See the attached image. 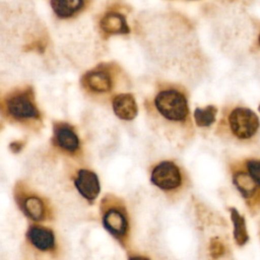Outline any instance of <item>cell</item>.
Here are the masks:
<instances>
[{
	"instance_id": "21",
	"label": "cell",
	"mask_w": 260,
	"mask_h": 260,
	"mask_svg": "<svg viewBox=\"0 0 260 260\" xmlns=\"http://www.w3.org/2000/svg\"><path fill=\"white\" fill-rule=\"evenodd\" d=\"M259 112H260V106H259Z\"/></svg>"
},
{
	"instance_id": "3",
	"label": "cell",
	"mask_w": 260,
	"mask_h": 260,
	"mask_svg": "<svg viewBox=\"0 0 260 260\" xmlns=\"http://www.w3.org/2000/svg\"><path fill=\"white\" fill-rule=\"evenodd\" d=\"M229 123L232 132L240 139L252 137L259 127L258 117L247 108H236L233 110L229 117Z\"/></svg>"
},
{
	"instance_id": "20",
	"label": "cell",
	"mask_w": 260,
	"mask_h": 260,
	"mask_svg": "<svg viewBox=\"0 0 260 260\" xmlns=\"http://www.w3.org/2000/svg\"><path fill=\"white\" fill-rule=\"evenodd\" d=\"M259 43H260V36H259Z\"/></svg>"
},
{
	"instance_id": "7",
	"label": "cell",
	"mask_w": 260,
	"mask_h": 260,
	"mask_svg": "<svg viewBox=\"0 0 260 260\" xmlns=\"http://www.w3.org/2000/svg\"><path fill=\"white\" fill-rule=\"evenodd\" d=\"M82 84L90 91L103 93L111 90L113 81L110 74L104 70H91L82 77Z\"/></svg>"
},
{
	"instance_id": "15",
	"label": "cell",
	"mask_w": 260,
	"mask_h": 260,
	"mask_svg": "<svg viewBox=\"0 0 260 260\" xmlns=\"http://www.w3.org/2000/svg\"><path fill=\"white\" fill-rule=\"evenodd\" d=\"M234 184L240 193L248 198L251 197L256 192V183L249 175V173L239 172L234 176Z\"/></svg>"
},
{
	"instance_id": "18",
	"label": "cell",
	"mask_w": 260,
	"mask_h": 260,
	"mask_svg": "<svg viewBox=\"0 0 260 260\" xmlns=\"http://www.w3.org/2000/svg\"><path fill=\"white\" fill-rule=\"evenodd\" d=\"M247 169L249 175L252 177L255 183L260 186V161L249 160L247 162Z\"/></svg>"
},
{
	"instance_id": "10",
	"label": "cell",
	"mask_w": 260,
	"mask_h": 260,
	"mask_svg": "<svg viewBox=\"0 0 260 260\" xmlns=\"http://www.w3.org/2000/svg\"><path fill=\"white\" fill-rule=\"evenodd\" d=\"M54 140L58 147L67 152L72 153L79 148L78 136L67 124H58L55 127Z\"/></svg>"
},
{
	"instance_id": "13",
	"label": "cell",
	"mask_w": 260,
	"mask_h": 260,
	"mask_svg": "<svg viewBox=\"0 0 260 260\" xmlns=\"http://www.w3.org/2000/svg\"><path fill=\"white\" fill-rule=\"evenodd\" d=\"M54 13L59 18H68L78 12L84 5L80 0H63V1H51L50 2Z\"/></svg>"
},
{
	"instance_id": "19",
	"label": "cell",
	"mask_w": 260,
	"mask_h": 260,
	"mask_svg": "<svg viewBox=\"0 0 260 260\" xmlns=\"http://www.w3.org/2000/svg\"><path fill=\"white\" fill-rule=\"evenodd\" d=\"M128 260H149V259L143 256H131Z\"/></svg>"
},
{
	"instance_id": "14",
	"label": "cell",
	"mask_w": 260,
	"mask_h": 260,
	"mask_svg": "<svg viewBox=\"0 0 260 260\" xmlns=\"http://www.w3.org/2000/svg\"><path fill=\"white\" fill-rule=\"evenodd\" d=\"M231 219L234 224V239L239 246H244L249 240L245 218L236 208H231Z\"/></svg>"
},
{
	"instance_id": "8",
	"label": "cell",
	"mask_w": 260,
	"mask_h": 260,
	"mask_svg": "<svg viewBox=\"0 0 260 260\" xmlns=\"http://www.w3.org/2000/svg\"><path fill=\"white\" fill-rule=\"evenodd\" d=\"M29 243L40 251H50L55 248L54 233L44 226L32 225L26 233Z\"/></svg>"
},
{
	"instance_id": "2",
	"label": "cell",
	"mask_w": 260,
	"mask_h": 260,
	"mask_svg": "<svg viewBox=\"0 0 260 260\" xmlns=\"http://www.w3.org/2000/svg\"><path fill=\"white\" fill-rule=\"evenodd\" d=\"M5 109L8 116L16 121L35 120L40 118V112L34 102L29 89L11 92L5 99Z\"/></svg>"
},
{
	"instance_id": "16",
	"label": "cell",
	"mask_w": 260,
	"mask_h": 260,
	"mask_svg": "<svg viewBox=\"0 0 260 260\" xmlns=\"http://www.w3.org/2000/svg\"><path fill=\"white\" fill-rule=\"evenodd\" d=\"M217 109L214 106H207L204 109L197 108L194 111L195 123L199 127H208L215 121Z\"/></svg>"
},
{
	"instance_id": "9",
	"label": "cell",
	"mask_w": 260,
	"mask_h": 260,
	"mask_svg": "<svg viewBox=\"0 0 260 260\" xmlns=\"http://www.w3.org/2000/svg\"><path fill=\"white\" fill-rule=\"evenodd\" d=\"M112 106L115 115L122 120L130 121L137 116V104L131 93H121L116 95L113 100Z\"/></svg>"
},
{
	"instance_id": "5",
	"label": "cell",
	"mask_w": 260,
	"mask_h": 260,
	"mask_svg": "<svg viewBox=\"0 0 260 260\" xmlns=\"http://www.w3.org/2000/svg\"><path fill=\"white\" fill-rule=\"evenodd\" d=\"M74 185L79 194L88 201H93L101 191L100 181L98 175L89 170H79L76 178L74 179Z\"/></svg>"
},
{
	"instance_id": "17",
	"label": "cell",
	"mask_w": 260,
	"mask_h": 260,
	"mask_svg": "<svg viewBox=\"0 0 260 260\" xmlns=\"http://www.w3.org/2000/svg\"><path fill=\"white\" fill-rule=\"evenodd\" d=\"M209 254L214 259H217L224 254V246L218 239H212L210 241Z\"/></svg>"
},
{
	"instance_id": "1",
	"label": "cell",
	"mask_w": 260,
	"mask_h": 260,
	"mask_svg": "<svg viewBox=\"0 0 260 260\" xmlns=\"http://www.w3.org/2000/svg\"><path fill=\"white\" fill-rule=\"evenodd\" d=\"M154 106L157 112L169 121H185L189 113L186 96L177 89L159 91L154 99Z\"/></svg>"
},
{
	"instance_id": "6",
	"label": "cell",
	"mask_w": 260,
	"mask_h": 260,
	"mask_svg": "<svg viewBox=\"0 0 260 260\" xmlns=\"http://www.w3.org/2000/svg\"><path fill=\"white\" fill-rule=\"evenodd\" d=\"M103 223L106 230L117 238L125 236L128 231L126 213L119 207L108 208L103 215Z\"/></svg>"
},
{
	"instance_id": "12",
	"label": "cell",
	"mask_w": 260,
	"mask_h": 260,
	"mask_svg": "<svg viewBox=\"0 0 260 260\" xmlns=\"http://www.w3.org/2000/svg\"><path fill=\"white\" fill-rule=\"evenodd\" d=\"M21 207L26 216L34 220H42L45 217L46 208L43 200L37 195H30L23 199Z\"/></svg>"
},
{
	"instance_id": "4",
	"label": "cell",
	"mask_w": 260,
	"mask_h": 260,
	"mask_svg": "<svg viewBox=\"0 0 260 260\" xmlns=\"http://www.w3.org/2000/svg\"><path fill=\"white\" fill-rule=\"evenodd\" d=\"M150 180L154 186L164 191L177 189L182 183L179 167L170 160L160 161L151 172Z\"/></svg>"
},
{
	"instance_id": "11",
	"label": "cell",
	"mask_w": 260,
	"mask_h": 260,
	"mask_svg": "<svg viewBox=\"0 0 260 260\" xmlns=\"http://www.w3.org/2000/svg\"><path fill=\"white\" fill-rule=\"evenodd\" d=\"M101 28L107 35L128 34L129 27L124 15L117 12H109L100 21Z\"/></svg>"
}]
</instances>
